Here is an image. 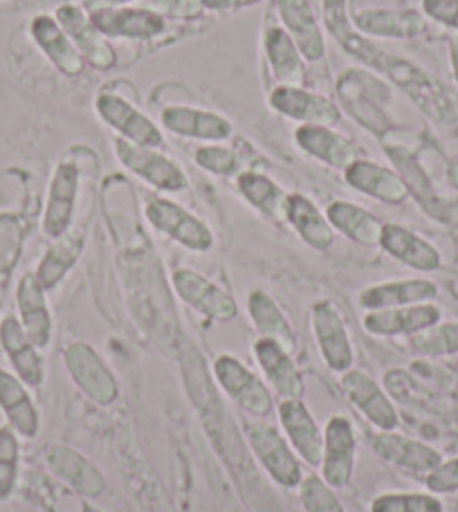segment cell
Returning a JSON list of instances; mask_svg holds the SVG:
<instances>
[{
	"label": "cell",
	"mask_w": 458,
	"mask_h": 512,
	"mask_svg": "<svg viewBox=\"0 0 458 512\" xmlns=\"http://www.w3.org/2000/svg\"><path fill=\"white\" fill-rule=\"evenodd\" d=\"M452 66H454V77L458 81V43H452Z\"/></svg>",
	"instance_id": "obj_54"
},
{
	"label": "cell",
	"mask_w": 458,
	"mask_h": 512,
	"mask_svg": "<svg viewBox=\"0 0 458 512\" xmlns=\"http://www.w3.org/2000/svg\"><path fill=\"white\" fill-rule=\"evenodd\" d=\"M283 221H286L308 248L326 252L333 248L335 230L328 223L326 214L304 194H288L286 207H283Z\"/></svg>",
	"instance_id": "obj_34"
},
{
	"label": "cell",
	"mask_w": 458,
	"mask_h": 512,
	"mask_svg": "<svg viewBox=\"0 0 458 512\" xmlns=\"http://www.w3.org/2000/svg\"><path fill=\"white\" fill-rule=\"evenodd\" d=\"M171 286L189 308L198 310L200 315L214 319V322H232L238 315L236 299L196 270H173Z\"/></svg>",
	"instance_id": "obj_14"
},
{
	"label": "cell",
	"mask_w": 458,
	"mask_h": 512,
	"mask_svg": "<svg viewBox=\"0 0 458 512\" xmlns=\"http://www.w3.org/2000/svg\"><path fill=\"white\" fill-rule=\"evenodd\" d=\"M243 436L256 463L277 486L286 490L299 488L301 479H304L301 459L277 427L265 423V420H250L243 425Z\"/></svg>",
	"instance_id": "obj_3"
},
{
	"label": "cell",
	"mask_w": 458,
	"mask_h": 512,
	"mask_svg": "<svg viewBox=\"0 0 458 512\" xmlns=\"http://www.w3.org/2000/svg\"><path fill=\"white\" fill-rule=\"evenodd\" d=\"M93 23L106 39L151 41L167 30V21L149 7H111L90 14Z\"/></svg>",
	"instance_id": "obj_19"
},
{
	"label": "cell",
	"mask_w": 458,
	"mask_h": 512,
	"mask_svg": "<svg viewBox=\"0 0 458 512\" xmlns=\"http://www.w3.org/2000/svg\"><path fill=\"white\" fill-rule=\"evenodd\" d=\"M81 7L86 9L88 14L97 12V9H111V7H126L128 3H133V0H81Z\"/></svg>",
	"instance_id": "obj_52"
},
{
	"label": "cell",
	"mask_w": 458,
	"mask_h": 512,
	"mask_svg": "<svg viewBox=\"0 0 458 512\" xmlns=\"http://www.w3.org/2000/svg\"><path fill=\"white\" fill-rule=\"evenodd\" d=\"M447 178H450V185L454 189H458V162H454L452 167H450V171H447Z\"/></svg>",
	"instance_id": "obj_53"
},
{
	"label": "cell",
	"mask_w": 458,
	"mask_h": 512,
	"mask_svg": "<svg viewBox=\"0 0 458 512\" xmlns=\"http://www.w3.org/2000/svg\"><path fill=\"white\" fill-rule=\"evenodd\" d=\"M427 488L434 492V495H447V492L458 490V456L452 461H445L429 472L427 477Z\"/></svg>",
	"instance_id": "obj_48"
},
{
	"label": "cell",
	"mask_w": 458,
	"mask_h": 512,
	"mask_svg": "<svg viewBox=\"0 0 458 512\" xmlns=\"http://www.w3.org/2000/svg\"><path fill=\"white\" fill-rule=\"evenodd\" d=\"M212 376L218 387L250 416L268 418L274 411L272 391L234 355H218L212 364Z\"/></svg>",
	"instance_id": "obj_7"
},
{
	"label": "cell",
	"mask_w": 458,
	"mask_h": 512,
	"mask_svg": "<svg viewBox=\"0 0 458 512\" xmlns=\"http://www.w3.org/2000/svg\"><path fill=\"white\" fill-rule=\"evenodd\" d=\"M357 459V434L351 418L335 414L326 420L322 447V479L333 490H342L353 481Z\"/></svg>",
	"instance_id": "obj_11"
},
{
	"label": "cell",
	"mask_w": 458,
	"mask_h": 512,
	"mask_svg": "<svg viewBox=\"0 0 458 512\" xmlns=\"http://www.w3.org/2000/svg\"><path fill=\"white\" fill-rule=\"evenodd\" d=\"M0 409H3L9 427L18 436L27 438V441L39 436V409H36L30 391H27V384L9 371H0Z\"/></svg>",
	"instance_id": "obj_35"
},
{
	"label": "cell",
	"mask_w": 458,
	"mask_h": 512,
	"mask_svg": "<svg viewBox=\"0 0 458 512\" xmlns=\"http://www.w3.org/2000/svg\"><path fill=\"white\" fill-rule=\"evenodd\" d=\"M438 297V286L429 279H398V281H382L375 286L364 288L357 295V304L366 313L371 310H387L400 306H414L434 301Z\"/></svg>",
	"instance_id": "obj_30"
},
{
	"label": "cell",
	"mask_w": 458,
	"mask_h": 512,
	"mask_svg": "<svg viewBox=\"0 0 458 512\" xmlns=\"http://www.w3.org/2000/svg\"><path fill=\"white\" fill-rule=\"evenodd\" d=\"M263 50L268 66L279 86H304L306 59L301 57L295 41L283 27L270 25L263 34Z\"/></svg>",
	"instance_id": "obj_36"
},
{
	"label": "cell",
	"mask_w": 458,
	"mask_h": 512,
	"mask_svg": "<svg viewBox=\"0 0 458 512\" xmlns=\"http://www.w3.org/2000/svg\"><path fill=\"white\" fill-rule=\"evenodd\" d=\"M324 214L333 230L346 236L348 241L364 245V248H378L380 245L384 223L369 209L348 203V200H333Z\"/></svg>",
	"instance_id": "obj_37"
},
{
	"label": "cell",
	"mask_w": 458,
	"mask_h": 512,
	"mask_svg": "<svg viewBox=\"0 0 458 512\" xmlns=\"http://www.w3.org/2000/svg\"><path fill=\"white\" fill-rule=\"evenodd\" d=\"M443 310L432 301L414 306H400L387 310H371L362 317V326L366 333L375 337H400V335H416L420 331L436 326L441 322Z\"/></svg>",
	"instance_id": "obj_20"
},
{
	"label": "cell",
	"mask_w": 458,
	"mask_h": 512,
	"mask_svg": "<svg viewBox=\"0 0 458 512\" xmlns=\"http://www.w3.org/2000/svg\"><path fill=\"white\" fill-rule=\"evenodd\" d=\"M45 465H48L54 477L66 483L68 488L75 490L81 497L95 499L106 488L104 474L97 470V465L88 456L77 452L75 447L52 445L45 452Z\"/></svg>",
	"instance_id": "obj_21"
},
{
	"label": "cell",
	"mask_w": 458,
	"mask_h": 512,
	"mask_svg": "<svg viewBox=\"0 0 458 512\" xmlns=\"http://www.w3.org/2000/svg\"><path fill=\"white\" fill-rule=\"evenodd\" d=\"M144 218L153 230L169 236L191 252H209L214 248V232L187 207L169 198H149L144 205Z\"/></svg>",
	"instance_id": "obj_6"
},
{
	"label": "cell",
	"mask_w": 458,
	"mask_h": 512,
	"mask_svg": "<svg viewBox=\"0 0 458 512\" xmlns=\"http://www.w3.org/2000/svg\"><path fill=\"white\" fill-rule=\"evenodd\" d=\"M95 113L106 126L113 128L117 137H124L128 142L151 146V149H160L164 144L160 126L140 108L126 102L122 95L99 93L95 99Z\"/></svg>",
	"instance_id": "obj_13"
},
{
	"label": "cell",
	"mask_w": 458,
	"mask_h": 512,
	"mask_svg": "<svg viewBox=\"0 0 458 512\" xmlns=\"http://www.w3.org/2000/svg\"><path fill=\"white\" fill-rule=\"evenodd\" d=\"M34 272H25L18 279L16 286V308H18V322H21L23 331L34 342L36 349H48L54 333L52 313L48 306V297Z\"/></svg>",
	"instance_id": "obj_22"
},
{
	"label": "cell",
	"mask_w": 458,
	"mask_h": 512,
	"mask_svg": "<svg viewBox=\"0 0 458 512\" xmlns=\"http://www.w3.org/2000/svg\"><path fill=\"white\" fill-rule=\"evenodd\" d=\"M369 512H445V506L425 492H384L371 501Z\"/></svg>",
	"instance_id": "obj_42"
},
{
	"label": "cell",
	"mask_w": 458,
	"mask_h": 512,
	"mask_svg": "<svg viewBox=\"0 0 458 512\" xmlns=\"http://www.w3.org/2000/svg\"><path fill=\"white\" fill-rule=\"evenodd\" d=\"M160 124L169 133L187 140L223 142L234 133L232 122L225 115L194 106H167L160 111Z\"/></svg>",
	"instance_id": "obj_24"
},
{
	"label": "cell",
	"mask_w": 458,
	"mask_h": 512,
	"mask_svg": "<svg viewBox=\"0 0 458 512\" xmlns=\"http://www.w3.org/2000/svg\"><path fill=\"white\" fill-rule=\"evenodd\" d=\"M113 151L126 171H131L133 176L144 180L153 189L167 191V194H180V191L189 187L185 169L176 160L169 158V155L160 153V149H151V146H140L124 140V137H115Z\"/></svg>",
	"instance_id": "obj_5"
},
{
	"label": "cell",
	"mask_w": 458,
	"mask_h": 512,
	"mask_svg": "<svg viewBox=\"0 0 458 512\" xmlns=\"http://www.w3.org/2000/svg\"><path fill=\"white\" fill-rule=\"evenodd\" d=\"M236 189L263 216L283 218V207H286L288 194L272 178L256 171H245L236 178Z\"/></svg>",
	"instance_id": "obj_41"
},
{
	"label": "cell",
	"mask_w": 458,
	"mask_h": 512,
	"mask_svg": "<svg viewBox=\"0 0 458 512\" xmlns=\"http://www.w3.org/2000/svg\"><path fill=\"white\" fill-rule=\"evenodd\" d=\"M380 248L393 259L418 272H434L441 268V254L423 236L398 223H384Z\"/></svg>",
	"instance_id": "obj_33"
},
{
	"label": "cell",
	"mask_w": 458,
	"mask_h": 512,
	"mask_svg": "<svg viewBox=\"0 0 458 512\" xmlns=\"http://www.w3.org/2000/svg\"><path fill=\"white\" fill-rule=\"evenodd\" d=\"M411 349L423 355H454L458 353V322L436 324L427 331L411 335Z\"/></svg>",
	"instance_id": "obj_44"
},
{
	"label": "cell",
	"mask_w": 458,
	"mask_h": 512,
	"mask_svg": "<svg viewBox=\"0 0 458 512\" xmlns=\"http://www.w3.org/2000/svg\"><path fill=\"white\" fill-rule=\"evenodd\" d=\"M30 34L39 50L50 59L61 75L79 77L86 68V59L81 57L70 36L63 32V27L57 23V18L50 14H39L32 18Z\"/></svg>",
	"instance_id": "obj_27"
},
{
	"label": "cell",
	"mask_w": 458,
	"mask_h": 512,
	"mask_svg": "<svg viewBox=\"0 0 458 512\" xmlns=\"http://www.w3.org/2000/svg\"><path fill=\"white\" fill-rule=\"evenodd\" d=\"M310 326H313L317 349L322 353L326 367L333 373H346L353 369L355 351L344 317L333 301H317L310 308Z\"/></svg>",
	"instance_id": "obj_10"
},
{
	"label": "cell",
	"mask_w": 458,
	"mask_h": 512,
	"mask_svg": "<svg viewBox=\"0 0 458 512\" xmlns=\"http://www.w3.org/2000/svg\"><path fill=\"white\" fill-rule=\"evenodd\" d=\"M84 243L81 232H66L59 239H54L34 272L45 290H54L66 279V274L75 268L81 252H84Z\"/></svg>",
	"instance_id": "obj_40"
},
{
	"label": "cell",
	"mask_w": 458,
	"mask_h": 512,
	"mask_svg": "<svg viewBox=\"0 0 458 512\" xmlns=\"http://www.w3.org/2000/svg\"><path fill=\"white\" fill-rule=\"evenodd\" d=\"M322 21L328 34L333 36L337 45L355 57L362 66L369 68L375 75H384V70L393 59V54L384 52L382 48L373 43V39L364 36L353 25V18L348 14V0H324L322 3Z\"/></svg>",
	"instance_id": "obj_9"
},
{
	"label": "cell",
	"mask_w": 458,
	"mask_h": 512,
	"mask_svg": "<svg viewBox=\"0 0 458 512\" xmlns=\"http://www.w3.org/2000/svg\"><path fill=\"white\" fill-rule=\"evenodd\" d=\"M54 18L63 27V32L70 36V41L75 43V48L86 59L88 66H93L95 70H111L115 66L117 54L113 45L97 30L93 18L84 7L63 3L54 12Z\"/></svg>",
	"instance_id": "obj_15"
},
{
	"label": "cell",
	"mask_w": 458,
	"mask_h": 512,
	"mask_svg": "<svg viewBox=\"0 0 458 512\" xmlns=\"http://www.w3.org/2000/svg\"><path fill=\"white\" fill-rule=\"evenodd\" d=\"M337 99L340 106L348 113L353 122L360 124L373 135H387L393 122L384 111V104L389 102L391 95L387 84L375 77L369 70H348L337 81Z\"/></svg>",
	"instance_id": "obj_2"
},
{
	"label": "cell",
	"mask_w": 458,
	"mask_h": 512,
	"mask_svg": "<svg viewBox=\"0 0 458 512\" xmlns=\"http://www.w3.org/2000/svg\"><path fill=\"white\" fill-rule=\"evenodd\" d=\"M194 162L200 169L214 176H234L238 169V155L221 144H205L194 151Z\"/></svg>",
	"instance_id": "obj_47"
},
{
	"label": "cell",
	"mask_w": 458,
	"mask_h": 512,
	"mask_svg": "<svg viewBox=\"0 0 458 512\" xmlns=\"http://www.w3.org/2000/svg\"><path fill=\"white\" fill-rule=\"evenodd\" d=\"M247 315H250L252 324L261 337H270V340L279 342L288 353L297 351V333L290 326L288 317L283 315L277 301H274L265 290H254L247 297Z\"/></svg>",
	"instance_id": "obj_39"
},
{
	"label": "cell",
	"mask_w": 458,
	"mask_h": 512,
	"mask_svg": "<svg viewBox=\"0 0 458 512\" xmlns=\"http://www.w3.org/2000/svg\"><path fill=\"white\" fill-rule=\"evenodd\" d=\"M384 77H387L393 86L405 90L411 102H414L427 117H432L434 122L450 124L458 120V106L454 102V97L447 93L443 84H438L427 70L416 66V63L402 57H393Z\"/></svg>",
	"instance_id": "obj_4"
},
{
	"label": "cell",
	"mask_w": 458,
	"mask_h": 512,
	"mask_svg": "<svg viewBox=\"0 0 458 512\" xmlns=\"http://www.w3.org/2000/svg\"><path fill=\"white\" fill-rule=\"evenodd\" d=\"M387 155L393 162V171L405 182L409 196H414L429 216L438 218V221H447V207L438 198L432 180H429L425 169L420 167L416 155L402 149V146H387Z\"/></svg>",
	"instance_id": "obj_38"
},
{
	"label": "cell",
	"mask_w": 458,
	"mask_h": 512,
	"mask_svg": "<svg viewBox=\"0 0 458 512\" xmlns=\"http://www.w3.org/2000/svg\"><path fill=\"white\" fill-rule=\"evenodd\" d=\"M353 25L364 36H380V39H416L425 34L427 21L414 9H362L351 16Z\"/></svg>",
	"instance_id": "obj_31"
},
{
	"label": "cell",
	"mask_w": 458,
	"mask_h": 512,
	"mask_svg": "<svg viewBox=\"0 0 458 512\" xmlns=\"http://www.w3.org/2000/svg\"><path fill=\"white\" fill-rule=\"evenodd\" d=\"M18 461H21V443L12 427H0V501L14 495L18 481Z\"/></svg>",
	"instance_id": "obj_43"
},
{
	"label": "cell",
	"mask_w": 458,
	"mask_h": 512,
	"mask_svg": "<svg viewBox=\"0 0 458 512\" xmlns=\"http://www.w3.org/2000/svg\"><path fill=\"white\" fill-rule=\"evenodd\" d=\"M344 180L357 194H364L387 205H402L409 198L405 182L396 171L366 158H357L351 167H346Z\"/></svg>",
	"instance_id": "obj_25"
},
{
	"label": "cell",
	"mask_w": 458,
	"mask_h": 512,
	"mask_svg": "<svg viewBox=\"0 0 458 512\" xmlns=\"http://www.w3.org/2000/svg\"><path fill=\"white\" fill-rule=\"evenodd\" d=\"M0 346L12 362L16 376L27 387H41L45 380V364L41 358V349H36L34 342L23 331L21 322L14 315H5L0 319Z\"/></svg>",
	"instance_id": "obj_29"
},
{
	"label": "cell",
	"mask_w": 458,
	"mask_h": 512,
	"mask_svg": "<svg viewBox=\"0 0 458 512\" xmlns=\"http://www.w3.org/2000/svg\"><path fill=\"white\" fill-rule=\"evenodd\" d=\"M295 140L299 149L308 153L310 158L324 162L331 169H346L357 160V144L333 126H310L301 124L295 131Z\"/></svg>",
	"instance_id": "obj_28"
},
{
	"label": "cell",
	"mask_w": 458,
	"mask_h": 512,
	"mask_svg": "<svg viewBox=\"0 0 458 512\" xmlns=\"http://www.w3.org/2000/svg\"><path fill=\"white\" fill-rule=\"evenodd\" d=\"M279 423L283 436L301 461L310 468L322 465V447H324V429H319L315 416L310 414L304 400H281L277 407Z\"/></svg>",
	"instance_id": "obj_18"
},
{
	"label": "cell",
	"mask_w": 458,
	"mask_h": 512,
	"mask_svg": "<svg viewBox=\"0 0 458 512\" xmlns=\"http://www.w3.org/2000/svg\"><path fill=\"white\" fill-rule=\"evenodd\" d=\"M252 351L263 376L268 378V384L281 400L304 398V376H301L299 367L292 360V353L283 349L279 342L270 340V337H259Z\"/></svg>",
	"instance_id": "obj_23"
},
{
	"label": "cell",
	"mask_w": 458,
	"mask_h": 512,
	"mask_svg": "<svg viewBox=\"0 0 458 512\" xmlns=\"http://www.w3.org/2000/svg\"><path fill=\"white\" fill-rule=\"evenodd\" d=\"M63 362L79 391L95 405L108 407L119 398V384L93 344L72 342L63 351Z\"/></svg>",
	"instance_id": "obj_8"
},
{
	"label": "cell",
	"mask_w": 458,
	"mask_h": 512,
	"mask_svg": "<svg viewBox=\"0 0 458 512\" xmlns=\"http://www.w3.org/2000/svg\"><path fill=\"white\" fill-rule=\"evenodd\" d=\"M342 389L346 398L353 402V407L378 432H396V427L400 425V414L378 380L360 369H351L342 373Z\"/></svg>",
	"instance_id": "obj_17"
},
{
	"label": "cell",
	"mask_w": 458,
	"mask_h": 512,
	"mask_svg": "<svg viewBox=\"0 0 458 512\" xmlns=\"http://www.w3.org/2000/svg\"><path fill=\"white\" fill-rule=\"evenodd\" d=\"M270 108L288 120L310 126H337L342 122L340 106L304 86H277L268 97Z\"/></svg>",
	"instance_id": "obj_16"
},
{
	"label": "cell",
	"mask_w": 458,
	"mask_h": 512,
	"mask_svg": "<svg viewBox=\"0 0 458 512\" xmlns=\"http://www.w3.org/2000/svg\"><path fill=\"white\" fill-rule=\"evenodd\" d=\"M423 9L429 18L458 30V0H423Z\"/></svg>",
	"instance_id": "obj_50"
},
{
	"label": "cell",
	"mask_w": 458,
	"mask_h": 512,
	"mask_svg": "<svg viewBox=\"0 0 458 512\" xmlns=\"http://www.w3.org/2000/svg\"><path fill=\"white\" fill-rule=\"evenodd\" d=\"M299 501L306 512H346L335 490L317 474H304L299 483Z\"/></svg>",
	"instance_id": "obj_45"
},
{
	"label": "cell",
	"mask_w": 458,
	"mask_h": 512,
	"mask_svg": "<svg viewBox=\"0 0 458 512\" xmlns=\"http://www.w3.org/2000/svg\"><path fill=\"white\" fill-rule=\"evenodd\" d=\"M256 3H261V0H200L203 9H209V12H229V9H241Z\"/></svg>",
	"instance_id": "obj_51"
},
{
	"label": "cell",
	"mask_w": 458,
	"mask_h": 512,
	"mask_svg": "<svg viewBox=\"0 0 458 512\" xmlns=\"http://www.w3.org/2000/svg\"><path fill=\"white\" fill-rule=\"evenodd\" d=\"M277 12L283 23V30L306 61H322L326 54V39L313 5L308 0H277Z\"/></svg>",
	"instance_id": "obj_26"
},
{
	"label": "cell",
	"mask_w": 458,
	"mask_h": 512,
	"mask_svg": "<svg viewBox=\"0 0 458 512\" xmlns=\"http://www.w3.org/2000/svg\"><path fill=\"white\" fill-rule=\"evenodd\" d=\"M144 7L153 9L160 16H173V18H194L203 12L200 0H149Z\"/></svg>",
	"instance_id": "obj_49"
},
{
	"label": "cell",
	"mask_w": 458,
	"mask_h": 512,
	"mask_svg": "<svg viewBox=\"0 0 458 512\" xmlns=\"http://www.w3.org/2000/svg\"><path fill=\"white\" fill-rule=\"evenodd\" d=\"M373 450L382 461L411 472H432L443 463V456L432 445L396 432H378L373 436Z\"/></svg>",
	"instance_id": "obj_32"
},
{
	"label": "cell",
	"mask_w": 458,
	"mask_h": 512,
	"mask_svg": "<svg viewBox=\"0 0 458 512\" xmlns=\"http://www.w3.org/2000/svg\"><path fill=\"white\" fill-rule=\"evenodd\" d=\"M79 200V167L75 160H61L54 167L50 187H48V200H45L41 230L48 239H59L66 232H70L72 221H75Z\"/></svg>",
	"instance_id": "obj_12"
},
{
	"label": "cell",
	"mask_w": 458,
	"mask_h": 512,
	"mask_svg": "<svg viewBox=\"0 0 458 512\" xmlns=\"http://www.w3.org/2000/svg\"><path fill=\"white\" fill-rule=\"evenodd\" d=\"M180 367L187 382L189 398L194 400L209 438L214 441L218 454L225 459L227 468L234 472V479L238 483L254 479L256 472L250 461L252 452L245 443V436L236 432L232 416L227 414L223 400L218 398V393L214 389L212 373H209L203 355L198 353V349L191 342L180 344Z\"/></svg>",
	"instance_id": "obj_1"
},
{
	"label": "cell",
	"mask_w": 458,
	"mask_h": 512,
	"mask_svg": "<svg viewBox=\"0 0 458 512\" xmlns=\"http://www.w3.org/2000/svg\"><path fill=\"white\" fill-rule=\"evenodd\" d=\"M25 232L14 216H0V279H7L23 254Z\"/></svg>",
	"instance_id": "obj_46"
}]
</instances>
